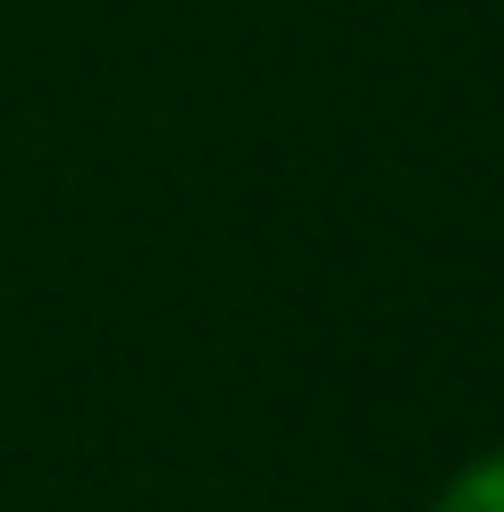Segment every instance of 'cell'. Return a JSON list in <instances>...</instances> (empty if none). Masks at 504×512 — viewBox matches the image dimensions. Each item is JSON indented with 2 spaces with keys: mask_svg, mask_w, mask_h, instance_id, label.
<instances>
[{
  "mask_svg": "<svg viewBox=\"0 0 504 512\" xmlns=\"http://www.w3.org/2000/svg\"><path fill=\"white\" fill-rule=\"evenodd\" d=\"M429 512H504V445H488L479 462H462V471L429 496Z\"/></svg>",
  "mask_w": 504,
  "mask_h": 512,
  "instance_id": "obj_1",
  "label": "cell"
}]
</instances>
